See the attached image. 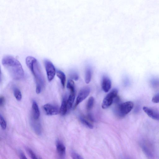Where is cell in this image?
<instances>
[{"label":"cell","instance_id":"ffe728a7","mask_svg":"<svg viewBox=\"0 0 159 159\" xmlns=\"http://www.w3.org/2000/svg\"><path fill=\"white\" fill-rule=\"evenodd\" d=\"M67 87L70 89V92H75V85L74 81L72 80H68Z\"/></svg>","mask_w":159,"mask_h":159},{"label":"cell","instance_id":"6da1fadb","mask_svg":"<svg viewBox=\"0 0 159 159\" xmlns=\"http://www.w3.org/2000/svg\"><path fill=\"white\" fill-rule=\"evenodd\" d=\"M2 64L11 77L15 80H19L24 76L22 66L18 60L9 55L5 56L2 59Z\"/></svg>","mask_w":159,"mask_h":159},{"label":"cell","instance_id":"d6986e66","mask_svg":"<svg viewBox=\"0 0 159 159\" xmlns=\"http://www.w3.org/2000/svg\"><path fill=\"white\" fill-rule=\"evenodd\" d=\"M14 94L16 99L18 101L21 100L22 95L20 90L17 88H15L14 90Z\"/></svg>","mask_w":159,"mask_h":159},{"label":"cell","instance_id":"5b68a950","mask_svg":"<svg viewBox=\"0 0 159 159\" xmlns=\"http://www.w3.org/2000/svg\"><path fill=\"white\" fill-rule=\"evenodd\" d=\"M44 62L48 80L49 81H51L56 74L55 67L52 63L48 60H44Z\"/></svg>","mask_w":159,"mask_h":159},{"label":"cell","instance_id":"2e32d148","mask_svg":"<svg viewBox=\"0 0 159 159\" xmlns=\"http://www.w3.org/2000/svg\"><path fill=\"white\" fill-rule=\"evenodd\" d=\"M80 120L81 122L84 125L90 129H92L93 127L92 122L89 120L85 116H81L80 117Z\"/></svg>","mask_w":159,"mask_h":159},{"label":"cell","instance_id":"3957f363","mask_svg":"<svg viewBox=\"0 0 159 159\" xmlns=\"http://www.w3.org/2000/svg\"><path fill=\"white\" fill-rule=\"evenodd\" d=\"M133 107V103L131 101L123 103L118 105L116 107V114L120 117H124L131 111Z\"/></svg>","mask_w":159,"mask_h":159},{"label":"cell","instance_id":"d4e9b609","mask_svg":"<svg viewBox=\"0 0 159 159\" xmlns=\"http://www.w3.org/2000/svg\"><path fill=\"white\" fill-rule=\"evenodd\" d=\"M19 155L20 159H28L24 153L21 150L19 151Z\"/></svg>","mask_w":159,"mask_h":159},{"label":"cell","instance_id":"7a4b0ae2","mask_svg":"<svg viewBox=\"0 0 159 159\" xmlns=\"http://www.w3.org/2000/svg\"><path fill=\"white\" fill-rule=\"evenodd\" d=\"M25 62L35 78L36 92L37 93L39 94L41 92L44 84V80L39 63L35 58L31 56L26 57Z\"/></svg>","mask_w":159,"mask_h":159},{"label":"cell","instance_id":"5bb4252c","mask_svg":"<svg viewBox=\"0 0 159 159\" xmlns=\"http://www.w3.org/2000/svg\"><path fill=\"white\" fill-rule=\"evenodd\" d=\"M57 76L60 80L61 85L63 88H64L66 81V77L65 74L60 70L56 71Z\"/></svg>","mask_w":159,"mask_h":159},{"label":"cell","instance_id":"ac0fdd59","mask_svg":"<svg viewBox=\"0 0 159 159\" xmlns=\"http://www.w3.org/2000/svg\"><path fill=\"white\" fill-rule=\"evenodd\" d=\"M94 102V99L93 97H90L86 105V109L89 111L92 108Z\"/></svg>","mask_w":159,"mask_h":159},{"label":"cell","instance_id":"e0dca14e","mask_svg":"<svg viewBox=\"0 0 159 159\" xmlns=\"http://www.w3.org/2000/svg\"><path fill=\"white\" fill-rule=\"evenodd\" d=\"M25 149L31 159H42L39 157L31 148L27 147Z\"/></svg>","mask_w":159,"mask_h":159},{"label":"cell","instance_id":"8fae6325","mask_svg":"<svg viewBox=\"0 0 159 159\" xmlns=\"http://www.w3.org/2000/svg\"><path fill=\"white\" fill-rule=\"evenodd\" d=\"M142 149L148 156L151 157L152 154V149L150 144L146 141H143L141 144Z\"/></svg>","mask_w":159,"mask_h":159},{"label":"cell","instance_id":"44dd1931","mask_svg":"<svg viewBox=\"0 0 159 159\" xmlns=\"http://www.w3.org/2000/svg\"><path fill=\"white\" fill-rule=\"evenodd\" d=\"M91 78V73L89 69L87 70L85 74V83L89 84Z\"/></svg>","mask_w":159,"mask_h":159},{"label":"cell","instance_id":"4316f807","mask_svg":"<svg viewBox=\"0 0 159 159\" xmlns=\"http://www.w3.org/2000/svg\"><path fill=\"white\" fill-rule=\"evenodd\" d=\"M5 99L3 96H1L0 97V105L1 106L3 105L5 102Z\"/></svg>","mask_w":159,"mask_h":159},{"label":"cell","instance_id":"603a6c76","mask_svg":"<svg viewBox=\"0 0 159 159\" xmlns=\"http://www.w3.org/2000/svg\"><path fill=\"white\" fill-rule=\"evenodd\" d=\"M70 155L72 159H84L78 153L74 151L71 152Z\"/></svg>","mask_w":159,"mask_h":159},{"label":"cell","instance_id":"9a60e30c","mask_svg":"<svg viewBox=\"0 0 159 159\" xmlns=\"http://www.w3.org/2000/svg\"><path fill=\"white\" fill-rule=\"evenodd\" d=\"M75 92H70V95L67 99L68 109H69L71 108L75 99Z\"/></svg>","mask_w":159,"mask_h":159},{"label":"cell","instance_id":"83f0119b","mask_svg":"<svg viewBox=\"0 0 159 159\" xmlns=\"http://www.w3.org/2000/svg\"><path fill=\"white\" fill-rule=\"evenodd\" d=\"M124 159H131L130 158L128 157H126Z\"/></svg>","mask_w":159,"mask_h":159},{"label":"cell","instance_id":"4fadbf2b","mask_svg":"<svg viewBox=\"0 0 159 159\" xmlns=\"http://www.w3.org/2000/svg\"><path fill=\"white\" fill-rule=\"evenodd\" d=\"M67 108V99L64 97L62 100L60 108V113L62 115H65L66 113Z\"/></svg>","mask_w":159,"mask_h":159},{"label":"cell","instance_id":"cb8c5ba5","mask_svg":"<svg viewBox=\"0 0 159 159\" xmlns=\"http://www.w3.org/2000/svg\"><path fill=\"white\" fill-rule=\"evenodd\" d=\"M152 101L153 103H159V93H157L153 97Z\"/></svg>","mask_w":159,"mask_h":159},{"label":"cell","instance_id":"ba28073f","mask_svg":"<svg viewBox=\"0 0 159 159\" xmlns=\"http://www.w3.org/2000/svg\"><path fill=\"white\" fill-rule=\"evenodd\" d=\"M43 108L48 115H56L60 113V108L57 106L50 104L44 105Z\"/></svg>","mask_w":159,"mask_h":159},{"label":"cell","instance_id":"7402d4cb","mask_svg":"<svg viewBox=\"0 0 159 159\" xmlns=\"http://www.w3.org/2000/svg\"><path fill=\"white\" fill-rule=\"evenodd\" d=\"M0 124L1 128L3 130H5L7 127V124L3 116L0 115Z\"/></svg>","mask_w":159,"mask_h":159},{"label":"cell","instance_id":"7c38bea8","mask_svg":"<svg viewBox=\"0 0 159 159\" xmlns=\"http://www.w3.org/2000/svg\"><path fill=\"white\" fill-rule=\"evenodd\" d=\"M32 110L34 120H38L40 116V112L38 104L34 101H33L32 102Z\"/></svg>","mask_w":159,"mask_h":159},{"label":"cell","instance_id":"9c48e42d","mask_svg":"<svg viewBox=\"0 0 159 159\" xmlns=\"http://www.w3.org/2000/svg\"><path fill=\"white\" fill-rule=\"evenodd\" d=\"M143 111L151 118L157 120H159V112L151 108L146 107H143Z\"/></svg>","mask_w":159,"mask_h":159},{"label":"cell","instance_id":"484cf974","mask_svg":"<svg viewBox=\"0 0 159 159\" xmlns=\"http://www.w3.org/2000/svg\"><path fill=\"white\" fill-rule=\"evenodd\" d=\"M70 76L71 79L75 80H77L79 79V76L76 74H72Z\"/></svg>","mask_w":159,"mask_h":159},{"label":"cell","instance_id":"8992f818","mask_svg":"<svg viewBox=\"0 0 159 159\" xmlns=\"http://www.w3.org/2000/svg\"><path fill=\"white\" fill-rule=\"evenodd\" d=\"M56 147L58 159H65L66 148L63 143L61 140L57 139L56 141Z\"/></svg>","mask_w":159,"mask_h":159},{"label":"cell","instance_id":"277c9868","mask_svg":"<svg viewBox=\"0 0 159 159\" xmlns=\"http://www.w3.org/2000/svg\"><path fill=\"white\" fill-rule=\"evenodd\" d=\"M118 91L116 89H113L104 98L102 105L103 109H106L112 104L114 99L117 96Z\"/></svg>","mask_w":159,"mask_h":159},{"label":"cell","instance_id":"30bf717a","mask_svg":"<svg viewBox=\"0 0 159 159\" xmlns=\"http://www.w3.org/2000/svg\"><path fill=\"white\" fill-rule=\"evenodd\" d=\"M111 81L107 77L104 76L103 77L102 81V86L103 91L108 92L111 88Z\"/></svg>","mask_w":159,"mask_h":159},{"label":"cell","instance_id":"52a82bcc","mask_svg":"<svg viewBox=\"0 0 159 159\" xmlns=\"http://www.w3.org/2000/svg\"><path fill=\"white\" fill-rule=\"evenodd\" d=\"M90 92V89L89 87H86L81 90L77 97L74 106L75 108L88 96Z\"/></svg>","mask_w":159,"mask_h":159}]
</instances>
